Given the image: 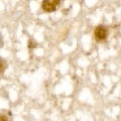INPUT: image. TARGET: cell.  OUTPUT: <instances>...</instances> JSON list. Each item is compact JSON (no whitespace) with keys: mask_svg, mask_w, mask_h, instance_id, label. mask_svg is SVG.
Masks as SVG:
<instances>
[{"mask_svg":"<svg viewBox=\"0 0 121 121\" xmlns=\"http://www.w3.org/2000/svg\"><path fill=\"white\" fill-rule=\"evenodd\" d=\"M62 0H43L41 2V8L45 12H52L58 9L60 3Z\"/></svg>","mask_w":121,"mask_h":121,"instance_id":"6da1fadb","label":"cell"},{"mask_svg":"<svg viewBox=\"0 0 121 121\" xmlns=\"http://www.w3.org/2000/svg\"><path fill=\"white\" fill-rule=\"evenodd\" d=\"M108 35V29L104 25H98L94 29V39L97 41H103L107 39Z\"/></svg>","mask_w":121,"mask_h":121,"instance_id":"7a4b0ae2","label":"cell"},{"mask_svg":"<svg viewBox=\"0 0 121 121\" xmlns=\"http://www.w3.org/2000/svg\"><path fill=\"white\" fill-rule=\"evenodd\" d=\"M1 121H8V120H7V118H6L4 115H2L1 116Z\"/></svg>","mask_w":121,"mask_h":121,"instance_id":"3957f363","label":"cell"}]
</instances>
